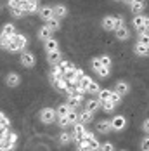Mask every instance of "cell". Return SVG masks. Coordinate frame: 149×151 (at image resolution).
I'll use <instances>...</instances> for the list:
<instances>
[{"label":"cell","instance_id":"24","mask_svg":"<svg viewBox=\"0 0 149 151\" xmlns=\"http://www.w3.org/2000/svg\"><path fill=\"white\" fill-rule=\"evenodd\" d=\"M109 96H111V91L109 89H102V91L97 92V99H99V103H104L109 99Z\"/></svg>","mask_w":149,"mask_h":151},{"label":"cell","instance_id":"1","mask_svg":"<svg viewBox=\"0 0 149 151\" xmlns=\"http://www.w3.org/2000/svg\"><path fill=\"white\" fill-rule=\"evenodd\" d=\"M132 23H134V28L137 31H149V17L144 14H135L134 19H132Z\"/></svg>","mask_w":149,"mask_h":151},{"label":"cell","instance_id":"46","mask_svg":"<svg viewBox=\"0 0 149 151\" xmlns=\"http://www.w3.org/2000/svg\"><path fill=\"white\" fill-rule=\"evenodd\" d=\"M82 137H83V139H87V141H90V139H94V132H90V130H85V132H83V134H82Z\"/></svg>","mask_w":149,"mask_h":151},{"label":"cell","instance_id":"5","mask_svg":"<svg viewBox=\"0 0 149 151\" xmlns=\"http://www.w3.org/2000/svg\"><path fill=\"white\" fill-rule=\"evenodd\" d=\"M38 16H40V19L42 21H49V19H52L54 17V9L50 7V5H42L40 9H38Z\"/></svg>","mask_w":149,"mask_h":151},{"label":"cell","instance_id":"26","mask_svg":"<svg viewBox=\"0 0 149 151\" xmlns=\"http://www.w3.org/2000/svg\"><path fill=\"white\" fill-rule=\"evenodd\" d=\"M69 104L66 103V104H61V106H57V109H56V113H57V116H66L68 113H69Z\"/></svg>","mask_w":149,"mask_h":151},{"label":"cell","instance_id":"28","mask_svg":"<svg viewBox=\"0 0 149 151\" xmlns=\"http://www.w3.org/2000/svg\"><path fill=\"white\" fill-rule=\"evenodd\" d=\"M99 91H101L99 83H97V82H94V80H90L89 87H87V92H89V94H97Z\"/></svg>","mask_w":149,"mask_h":151},{"label":"cell","instance_id":"49","mask_svg":"<svg viewBox=\"0 0 149 151\" xmlns=\"http://www.w3.org/2000/svg\"><path fill=\"white\" fill-rule=\"evenodd\" d=\"M142 129H144V132H146V134H149V120H144V123H142Z\"/></svg>","mask_w":149,"mask_h":151},{"label":"cell","instance_id":"40","mask_svg":"<svg viewBox=\"0 0 149 151\" xmlns=\"http://www.w3.org/2000/svg\"><path fill=\"white\" fill-rule=\"evenodd\" d=\"M99 59H101V63H102L104 66H109V68H111V58H109V56L102 54V56H99Z\"/></svg>","mask_w":149,"mask_h":151},{"label":"cell","instance_id":"15","mask_svg":"<svg viewBox=\"0 0 149 151\" xmlns=\"http://www.w3.org/2000/svg\"><path fill=\"white\" fill-rule=\"evenodd\" d=\"M44 49L47 50V52H54V50H57V49H59V44H57V40H56V38H52V37H50V38H47V40L44 42Z\"/></svg>","mask_w":149,"mask_h":151},{"label":"cell","instance_id":"35","mask_svg":"<svg viewBox=\"0 0 149 151\" xmlns=\"http://www.w3.org/2000/svg\"><path fill=\"white\" fill-rule=\"evenodd\" d=\"M109 101H111V103H115V104H120V101H121V94H118L116 91H111Z\"/></svg>","mask_w":149,"mask_h":151},{"label":"cell","instance_id":"36","mask_svg":"<svg viewBox=\"0 0 149 151\" xmlns=\"http://www.w3.org/2000/svg\"><path fill=\"white\" fill-rule=\"evenodd\" d=\"M38 2H28V14H35L38 12Z\"/></svg>","mask_w":149,"mask_h":151},{"label":"cell","instance_id":"25","mask_svg":"<svg viewBox=\"0 0 149 151\" xmlns=\"http://www.w3.org/2000/svg\"><path fill=\"white\" fill-rule=\"evenodd\" d=\"M73 127H74V129H73V132H71L73 136H82V134L85 132V125H83L82 122H76Z\"/></svg>","mask_w":149,"mask_h":151},{"label":"cell","instance_id":"33","mask_svg":"<svg viewBox=\"0 0 149 151\" xmlns=\"http://www.w3.org/2000/svg\"><path fill=\"white\" fill-rule=\"evenodd\" d=\"M66 118H68V122H69V125H74V123L78 122V115L74 113V109H69V113L66 115Z\"/></svg>","mask_w":149,"mask_h":151},{"label":"cell","instance_id":"32","mask_svg":"<svg viewBox=\"0 0 149 151\" xmlns=\"http://www.w3.org/2000/svg\"><path fill=\"white\" fill-rule=\"evenodd\" d=\"M11 12H12V16H14V17H23V16H24L23 9L19 7V4H17V5H12V7H11Z\"/></svg>","mask_w":149,"mask_h":151},{"label":"cell","instance_id":"31","mask_svg":"<svg viewBox=\"0 0 149 151\" xmlns=\"http://www.w3.org/2000/svg\"><path fill=\"white\" fill-rule=\"evenodd\" d=\"M14 33H16V28H14V24H11V23L5 24V26L2 28V35H9V37H12Z\"/></svg>","mask_w":149,"mask_h":151},{"label":"cell","instance_id":"21","mask_svg":"<svg viewBox=\"0 0 149 151\" xmlns=\"http://www.w3.org/2000/svg\"><path fill=\"white\" fill-rule=\"evenodd\" d=\"M101 108V103H99V99H89L87 103H85V109H89V111H97Z\"/></svg>","mask_w":149,"mask_h":151},{"label":"cell","instance_id":"16","mask_svg":"<svg viewBox=\"0 0 149 151\" xmlns=\"http://www.w3.org/2000/svg\"><path fill=\"white\" fill-rule=\"evenodd\" d=\"M102 28L106 31H115V16H106V17H102Z\"/></svg>","mask_w":149,"mask_h":151},{"label":"cell","instance_id":"52","mask_svg":"<svg viewBox=\"0 0 149 151\" xmlns=\"http://www.w3.org/2000/svg\"><path fill=\"white\" fill-rule=\"evenodd\" d=\"M115 2H120V0H115Z\"/></svg>","mask_w":149,"mask_h":151},{"label":"cell","instance_id":"29","mask_svg":"<svg viewBox=\"0 0 149 151\" xmlns=\"http://www.w3.org/2000/svg\"><path fill=\"white\" fill-rule=\"evenodd\" d=\"M139 42L149 47V31H139Z\"/></svg>","mask_w":149,"mask_h":151},{"label":"cell","instance_id":"10","mask_svg":"<svg viewBox=\"0 0 149 151\" xmlns=\"http://www.w3.org/2000/svg\"><path fill=\"white\" fill-rule=\"evenodd\" d=\"M144 9H146V2H144V0H134V2L130 4V11H132L134 14H142Z\"/></svg>","mask_w":149,"mask_h":151},{"label":"cell","instance_id":"27","mask_svg":"<svg viewBox=\"0 0 149 151\" xmlns=\"http://www.w3.org/2000/svg\"><path fill=\"white\" fill-rule=\"evenodd\" d=\"M101 108L104 109L106 113H113V111H115V108H116V104H115V103H111V101L107 99V101H104V103H101Z\"/></svg>","mask_w":149,"mask_h":151},{"label":"cell","instance_id":"39","mask_svg":"<svg viewBox=\"0 0 149 151\" xmlns=\"http://www.w3.org/2000/svg\"><path fill=\"white\" fill-rule=\"evenodd\" d=\"M68 104H69V108H71V109H76V108L80 106V103L74 99L73 96H68Z\"/></svg>","mask_w":149,"mask_h":151},{"label":"cell","instance_id":"11","mask_svg":"<svg viewBox=\"0 0 149 151\" xmlns=\"http://www.w3.org/2000/svg\"><path fill=\"white\" fill-rule=\"evenodd\" d=\"M111 130H113V127H111V120L97 122V132H101V134H109Z\"/></svg>","mask_w":149,"mask_h":151},{"label":"cell","instance_id":"51","mask_svg":"<svg viewBox=\"0 0 149 151\" xmlns=\"http://www.w3.org/2000/svg\"><path fill=\"white\" fill-rule=\"evenodd\" d=\"M26 2H38V0H26Z\"/></svg>","mask_w":149,"mask_h":151},{"label":"cell","instance_id":"18","mask_svg":"<svg viewBox=\"0 0 149 151\" xmlns=\"http://www.w3.org/2000/svg\"><path fill=\"white\" fill-rule=\"evenodd\" d=\"M92 118H94V113H92V111H89V109H85V111H82V113L78 115V122H82L83 125L90 123V122H92Z\"/></svg>","mask_w":149,"mask_h":151},{"label":"cell","instance_id":"14","mask_svg":"<svg viewBox=\"0 0 149 151\" xmlns=\"http://www.w3.org/2000/svg\"><path fill=\"white\" fill-rule=\"evenodd\" d=\"M12 40L17 44L19 50H24V49L28 47V38H26L24 35H17V33H14V35H12Z\"/></svg>","mask_w":149,"mask_h":151},{"label":"cell","instance_id":"22","mask_svg":"<svg viewBox=\"0 0 149 151\" xmlns=\"http://www.w3.org/2000/svg\"><path fill=\"white\" fill-rule=\"evenodd\" d=\"M47 26L52 30V33H54V31H57V30H61V19H57V17L49 19V21H47Z\"/></svg>","mask_w":149,"mask_h":151},{"label":"cell","instance_id":"17","mask_svg":"<svg viewBox=\"0 0 149 151\" xmlns=\"http://www.w3.org/2000/svg\"><path fill=\"white\" fill-rule=\"evenodd\" d=\"M52 9H54V17H57V19H62V17H66V14H68L66 5H61V4H57V5H54Z\"/></svg>","mask_w":149,"mask_h":151},{"label":"cell","instance_id":"3","mask_svg":"<svg viewBox=\"0 0 149 151\" xmlns=\"http://www.w3.org/2000/svg\"><path fill=\"white\" fill-rule=\"evenodd\" d=\"M57 118V113H56V109H52V108H45L40 111V120L44 122V123H52V122Z\"/></svg>","mask_w":149,"mask_h":151},{"label":"cell","instance_id":"42","mask_svg":"<svg viewBox=\"0 0 149 151\" xmlns=\"http://www.w3.org/2000/svg\"><path fill=\"white\" fill-rule=\"evenodd\" d=\"M5 50H9V52H19V47H17V44L12 40V42L7 45V49H5Z\"/></svg>","mask_w":149,"mask_h":151},{"label":"cell","instance_id":"48","mask_svg":"<svg viewBox=\"0 0 149 151\" xmlns=\"http://www.w3.org/2000/svg\"><path fill=\"white\" fill-rule=\"evenodd\" d=\"M9 142H17V134H14V132H11V134H9Z\"/></svg>","mask_w":149,"mask_h":151},{"label":"cell","instance_id":"4","mask_svg":"<svg viewBox=\"0 0 149 151\" xmlns=\"http://www.w3.org/2000/svg\"><path fill=\"white\" fill-rule=\"evenodd\" d=\"M35 63H37V59H35V56H33L31 52H26V50L21 52V64H23L24 68H33Z\"/></svg>","mask_w":149,"mask_h":151},{"label":"cell","instance_id":"8","mask_svg":"<svg viewBox=\"0 0 149 151\" xmlns=\"http://www.w3.org/2000/svg\"><path fill=\"white\" fill-rule=\"evenodd\" d=\"M5 83L9 87H17L21 83V76L17 75V73H14V71H11V73H7V76H5Z\"/></svg>","mask_w":149,"mask_h":151},{"label":"cell","instance_id":"6","mask_svg":"<svg viewBox=\"0 0 149 151\" xmlns=\"http://www.w3.org/2000/svg\"><path fill=\"white\" fill-rule=\"evenodd\" d=\"M125 125H127V120H125L123 115H116V116L111 118V127H113V130H123Z\"/></svg>","mask_w":149,"mask_h":151},{"label":"cell","instance_id":"41","mask_svg":"<svg viewBox=\"0 0 149 151\" xmlns=\"http://www.w3.org/2000/svg\"><path fill=\"white\" fill-rule=\"evenodd\" d=\"M59 66L62 68V71H64V70H68V68H73L74 64H73V63H69V61H64V59H61Z\"/></svg>","mask_w":149,"mask_h":151},{"label":"cell","instance_id":"34","mask_svg":"<svg viewBox=\"0 0 149 151\" xmlns=\"http://www.w3.org/2000/svg\"><path fill=\"white\" fill-rule=\"evenodd\" d=\"M89 150L90 151H95V150H101V142L94 137V139H90L89 141Z\"/></svg>","mask_w":149,"mask_h":151},{"label":"cell","instance_id":"23","mask_svg":"<svg viewBox=\"0 0 149 151\" xmlns=\"http://www.w3.org/2000/svg\"><path fill=\"white\" fill-rule=\"evenodd\" d=\"M71 141H73V134H71V132H66V130H64V132H61V136H59V142H61V144H64V146H66V144H69Z\"/></svg>","mask_w":149,"mask_h":151},{"label":"cell","instance_id":"2","mask_svg":"<svg viewBox=\"0 0 149 151\" xmlns=\"http://www.w3.org/2000/svg\"><path fill=\"white\" fill-rule=\"evenodd\" d=\"M90 64H92V70L97 73V75L101 76V78H106V76H109V66H104L99 58H94V59L90 61Z\"/></svg>","mask_w":149,"mask_h":151},{"label":"cell","instance_id":"13","mask_svg":"<svg viewBox=\"0 0 149 151\" xmlns=\"http://www.w3.org/2000/svg\"><path fill=\"white\" fill-rule=\"evenodd\" d=\"M134 52L137 56H140V58H148L149 56V47L144 45V44H140V42L137 40V44H135V47H134Z\"/></svg>","mask_w":149,"mask_h":151},{"label":"cell","instance_id":"20","mask_svg":"<svg viewBox=\"0 0 149 151\" xmlns=\"http://www.w3.org/2000/svg\"><path fill=\"white\" fill-rule=\"evenodd\" d=\"M50 37H52V30H50L47 24L42 26V28L38 30V38H40V40H44V42H45V40H47V38H50Z\"/></svg>","mask_w":149,"mask_h":151},{"label":"cell","instance_id":"19","mask_svg":"<svg viewBox=\"0 0 149 151\" xmlns=\"http://www.w3.org/2000/svg\"><path fill=\"white\" fill-rule=\"evenodd\" d=\"M57 91H61V92H64L66 91V87H68V80L64 78V76H59V78H56V82L52 83Z\"/></svg>","mask_w":149,"mask_h":151},{"label":"cell","instance_id":"45","mask_svg":"<svg viewBox=\"0 0 149 151\" xmlns=\"http://www.w3.org/2000/svg\"><path fill=\"white\" fill-rule=\"evenodd\" d=\"M140 148L144 151H149V137H144L142 139V142H140Z\"/></svg>","mask_w":149,"mask_h":151},{"label":"cell","instance_id":"50","mask_svg":"<svg viewBox=\"0 0 149 151\" xmlns=\"http://www.w3.org/2000/svg\"><path fill=\"white\" fill-rule=\"evenodd\" d=\"M123 2H125V4H128V5H130V4H132V2H134V0H123Z\"/></svg>","mask_w":149,"mask_h":151},{"label":"cell","instance_id":"12","mask_svg":"<svg viewBox=\"0 0 149 151\" xmlns=\"http://www.w3.org/2000/svg\"><path fill=\"white\" fill-rule=\"evenodd\" d=\"M115 37H116V40H127L128 37H130V31H128V28L123 24V26H120V28H116L115 30Z\"/></svg>","mask_w":149,"mask_h":151},{"label":"cell","instance_id":"38","mask_svg":"<svg viewBox=\"0 0 149 151\" xmlns=\"http://www.w3.org/2000/svg\"><path fill=\"white\" fill-rule=\"evenodd\" d=\"M76 144H78V148H76V150H80V151L89 150V141H87V139H82V141H78Z\"/></svg>","mask_w":149,"mask_h":151},{"label":"cell","instance_id":"7","mask_svg":"<svg viewBox=\"0 0 149 151\" xmlns=\"http://www.w3.org/2000/svg\"><path fill=\"white\" fill-rule=\"evenodd\" d=\"M61 59H62V52H61L59 49L57 50H54V52H47V63L49 64H59Z\"/></svg>","mask_w":149,"mask_h":151},{"label":"cell","instance_id":"9","mask_svg":"<svg viewBox=\"0 0 149 151\" xmlns=\"http://www.w3.org/2000/svg\"><path fill=\"white\" fill-rule=\"evenodd\" d=\"M113 91H116L118 94L125 96V94H128V92H130V85H128V82H125V80H120V82H116V83H115Z\"/></svg>","mask_w":149,"mask_h":151},{"label":"cell","instance_id":"43","mask_svg":"<svg viewBox=\"0 0 149 151\" xmlns=\"http://www.w3.org/2000/svg\"><path fill=\"white\" fill-rule=\"evenodd\" d=\"M57 123H59V127H68L69 125V122L66 116H57Z\"/></svg>","mask_w":149,"mask_h":151},{"label":"cell","instance_id":"37","mask_svg":"<svg viewBox=\"0 0 149 151\" xmlns=\"http://www.w3.org/2000/svg\"><path fill=\"white\" fill-rule=\"evenodd\" d=\"M74 71H76V68H74V66H73V68H68V70H64V75H62V76H64L66 80H71V78L74 76Z\"/></svg>","mask_w":149,"mask_h":151},{"label":"cell","instance_id":"47","mask_svg":"<svg viewBox=\"0 0 149 151\" xmlns=\"http://www.w3.org/2000/svg\"><path fill=\"white\" fill-rule=\"evenodd\" d=\"M101 150H104V151L115 150V148H113V142H104V144H101Z\"/></svg>","mask_w":149,"mask_h":151},{"label":"cell","instance_id":"44","mask_svg":"<svg viewBox=\"0 0 149 151\" xmlns=\"http://www.w3.org/2000/svg\"><path fill=\"white\" fill-rule=\"evenodd\" d=\"M120 26H123V17L121 16H115V30L120 28Z\"/></svg>","mask_w":149,"mask_h":151},{"label":"cell","instance_id":"30","mask_svg":"<svg viewBox=\"0 0 149 151\" xmlns=\"http://www.w3.org/2000/svg\"><path fill=\"white\" fill-rule=\"evenodd\" d=\"M12 42V37H9V35H0V47L2 49H7V45Z\"/></svg>","mask_w":149,"mask_h":151}]
</instances>
